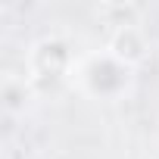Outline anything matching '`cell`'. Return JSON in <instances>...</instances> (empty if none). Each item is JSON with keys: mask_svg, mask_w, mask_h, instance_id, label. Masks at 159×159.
<instances>
[{"mask_svg": "<svg viewBox=\"0 0 159 159\" xmlns=\"http://www.w3.org/2000/svg\"><path fill=\"white\" fill-rule=\"evenodd\" d=\"M131 81H134V66L122 62L109 47L88 53L72 66V84L91 100H103V103L122 100L131 91Z\"/></svg>", "mask_w": 159, "mask_h": 159, "instance_id": "cell-1", "label": "cell"}, {"mask_svg": "<svg viewBox=\"0 0 159 159\" xmlns=\"http://www.w3.org/2000/svg\"><path fill=\"white\" fill-rule=\"evenodd\" d=\"M109 50H112L122 62L137 66V62L143 59V53H147V41H143L140 28H134V25H122V28L116 31V38H112Z\"/></svg>", "mask_w": 159, "mask_h": 159, "instance_id": "cell-2", "label": "cell"}]
</instances>
